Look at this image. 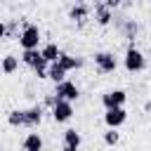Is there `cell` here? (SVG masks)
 I'll list each match as a JSON object with an SVG mask.
<instances>
[{
	"label": "cell",
	"mask_w": 151,
	"mask_h": 151,
	"mask_svg": "<svg viewBox=\"0 0 151 151\" xmlns=\"http://www.w3.org/2000/svg\"><path fill=\"white\" fill-rule=\"evenodd\" d=\"M21 149L24 151H42L45 149V142H42V137L38 132H28L24 137V142H21Z\"/></svg>",
	"instance_id": "10"
},
{
	"label": "cell",
	"mask_w": 151,
	"mask_h": 151,
	"mask_svg": "<svg viewBox=\"0 0 151 151\" xmlns=\"http://www.w3.org/2000/svg\"><path fill=\"white\" fill-rule=\"evenodd\" d=\"M14 33H17V19H9V21H7V33H5V38H14ZM17 40H19V33H17Z\"/></svg>",
	"instance_id": "21"
},
{
	"label": "cell",
	"mask_w": 151,
	"mask_h": 151,
	"mask_svg": "<svg viewBox=\"0 0 151 151\" xmlns=\"http://www.w3.org/2000/svg\"><path fill=\"white\" fill-rule=\"evenodd\" d=\"M118 33L125 38V40H130V45H132V40L137 38V33H139V24L134 21V19H125L123 21V26L118 28Z\"/></svg>",
	"instance_id": "12"
},
{
	"label": "cell",
	"mask_w": 151,
	"mask_h": 151,
	"mask_svg": "<svg viewBox=\"0 0 151 151\" xmlns=\"http://www.w3.org/2000/svg\"><path fill=\"white\" fill-rule=\"evenodd\" d=\"M144 111H151V99H146V101H144Z\"/></svg>",
	"instance_id": "22"
},
{
	"label": "cell",
	"mask_w": 151,
	"mask_h": 151,
	"mask_svg": "<svg viewBox=\"0 0 151 151\" xmlns=\"http://www.w3.org/2000/svg\"><path fill=\"white\" fill-rule=\"evenodd\" d=\"M7 123H9L12 127H26V113H24V109L9 111V113H7Z\"/></svg>",
	"instance_id": "16"
},
{
	"label": "cell",
	"mask_w": 151,
	"mask_h": 151,
	"mask_svg": "<svg viewBox=\"0 0 151 151\" xmlns=\"http://www.w3.org/2000/svg\"><path fill=\"white\" fill-rule=\"evenodd\" d=\"M47 78L54 83V85H59V83H64L66 80V71L54 61V64H50V71H47Z\"/></svg>",
	"instance_id": "17"
},
{
	"label": "cell",
	"mask_w": 151,
	"mask_h": 151,
	"mask_svg": "<svg viewBox=\"0 0 151 151\" xmlns=\"http://www.w3.org/2000/svg\"><path fill=\"white\" fill-rule=\"evenodd\" d=\"M125 120H127V111H125V106H123V109H111V111L104 113V125H106L109 130H118Z\"/></svg>",
	"instance_id": "7"
},
{
	"label": "cell",
	"mask_w": 151,
	"mask_h": 151,
	"mask_svg": "<svg viewBox=\"0 0 151 151\" xmlns=\"http://www.w3.org/2000/svg\"><path fill=\"white\" fill-rule=\"evenodd\" d=\"M38 45H40V28L35 24H24L19 33V47L26 52V50H38Z\"/></svg>",
	"instance_id": "2"
},
{
	"label": "cell",
	"mask_w": 151,
	"mask_h": 151,
	"mask_svg": "<svg viewBox=\"0 0 151 151\" xmlns=\"http://www.w3.org/2000/svg\"><path fill=\"white\" fill-rule=\"evenodd\" d=\"M118 142H120V134H118L116 130H106V132H104V144H106V146H116Z\"/></svg>",
	"instance_id": "20"
},
{
	"label": "cell",
	"mask_w": 151,
	"mask_h": 151,
	"mask_svg": "<svg viewBox=\"0 0 151 151\" xmlns=\"http://www.w3.org/2000/svg\"><path fill=\"white\" fill-rule=\"evenodd\" d=\"M54 94H57L59 99H64V101H71V104H73V101L80 97V90H78V85H76V83L64 80V83L54 85Z\"/></svg>",
	"instance_id": "5"
},
{
	"label": "cell",
	"mask_w": 151,
	"mask_h": 151,
	"mask_svg": "<svg viewBox=\"0 0 151 151\" xmlns=\"http://www.w3.org/2000/svg\"><path fill=\"white\" fill-rule=\"evenodd\" d=\"M125 101H127V92H125V90H109V92L101 94V106H104L106 111H111V109H123Z\"/></svg>",
	"instance_id": "4"
},
{
	"label": "cell",
	"mask_w": 151,
	"mask_h": 151,
	"mask_svg": "<svg viewBox=\"0 0 151 151\" xmlns=\"http://www.w3.org/2000/svg\"><path fill=\"white\" fill-rule=\"evenodd\" d=\"M38 59H42V52L40 50H26V52H21V61L26 66H31V68L38 64Z\"/></svg>",
	"instance_id": "19"
},
{
	"label": "cell",
	"mask_w": 151,
	"mask_h": 151,
	"mask_svg": "<svg viewBox=\"0 0 151 151\" xmlns=\"http://www.w3.org/2000/svg\"><path fill=\"white\" fill-rule=\"evenodd\" d=\"M80 144H83V137H80V132L76 130V127H68V130H64V146H68V149H80Z\"/></svg>",
	"instance_id": "14"
},
{
	"label": "cell",
	"mask_w": 151,
	"mask_h": 151,
	"mask_svg": "<svg viewBox=\"0 0 151 151\" xmlns=\"http://www.w3.org/2000/svg\"><path fill=\"white\" fill-rule=\"evenodd\" d=\"M26 113V127H38L42 123V104H35L31 109H24Z\"/></svg>",
	"instance_id": "11"
},
{
	"label": "cell",
	"mask_w": 151,
	"mask_h": 151,
	"mask_svg": "<svg viewBox=\"0 0 151 151\" xmlns=\"http://www.w3.org/2000/svg\"><path fill=\"white\" fill-rule=\"evenodd\" d=\"M113 9H109L106 7V2H94V21L99 24V26H109L111 21H113Z\"/></svg>",
	"instance_id": "8"
},
{
	"label": "cell",
	"mask_w": 151,
	"mask_h": 151,
	"mask_svg": "<svg viewBox=\"0 0 151 151\" xmlns=\"http://www.w3.org/2000/svg\"><path fill=\"white\" fill-rule=\"evenodd\" d=\"M94 66H97V71L99 73H116V68H118V59H116V54L113 52H97L94 54Z\"/></svg>",
	"instance_id": "3"
},
{
	"label": "cell",
	"mask_w": 151,
	"mask_h": 151,
	"mask_svg": "<svg viewBox=\"0 0 151 151\" xmlns=\"http://www.w3.org/2000/svg\"><path fill=\"white\" fill-rule=\"evenodd\" d=\"M40 52H42V57H45L50 64L59 61V57H61V47H59L57 42H47V45H42V47H40Z\"/></svg>",
	"instance_id": "15"
},
{
	"label": "cell",
	"mask_w": 151,
	"mask_h": 151,
	"mask_svg": "<svg viewBox=\"0 0 151 151\" xmlns=\"http://www.w3.org/2000/svg\"><path fill=\"white\" fill-rule=\"evenodd\" d=\"M17 68H19V59H17L14 54H5V57H2V73H5V76H12Z\"/></svg>",
	"instance_id": "18"
},
{
	"label": "cell",
	"mask_w": 151,
	"mask_h": 151,
	"mask_svg": "<svg viewBox=\"0 0 151 151\" xmlns=\"http://www.w3.org/2000/svg\"><path fill=\"white\" fill-rule=\"evenodd\" d=\"M90 5H85V2H78V5H73L71 9H68V19L71 21H76V24H85L87 21V17H90Z\"/></svg>",
	"instance_id": "9"
},
{
	"label": "cell",
	"mask_w": 151,
	"mask_h": 151,
	"mask_svg": "<svg viewBox=\"0 0 151 151\" xmlns=\"http://www.w3.org/2000/svg\"><path fill=\"white\" fill-rule=\"evenodd\" d=\"M66 73L68 71H76V68H80L83 66V59L80 57H73V54H66V52H61V57H59V61H57Z\"/></svg>",
	"instance_id": "13"
},
{
	"label": "cell",
	"mask_w": 151,
	"mask_h": 151,
	"mask_svg": "<svg viewBox=\"0 0 151 151\" xmlns=\"http://www.w3.org/2000/svg\"><path fill=\"white\" fill-rule=\"evenodd\" d=\"M73 104L71 101H64V99H59L57 104H54V109H52V118H54V123H66V120H71L73 118Z\"/></svg>",
	"instance_id": "6"
},
{
	"label": "cell",
	"mask_w": 151,
	"mask_h": 151,
	"mask_svg": "<svg viewBox=\"0 0 151 151\" xmlns=\"http://www.w3.org/2000/svg\"><path fill=\"white\" fill-rule=\"evenodd\" d=\"M123 68L127 73H139L146 68V57L134 47V45H127L125 50V57H123Z\"/></svg>",
	"instance_id": "1"
}]
</instances>
